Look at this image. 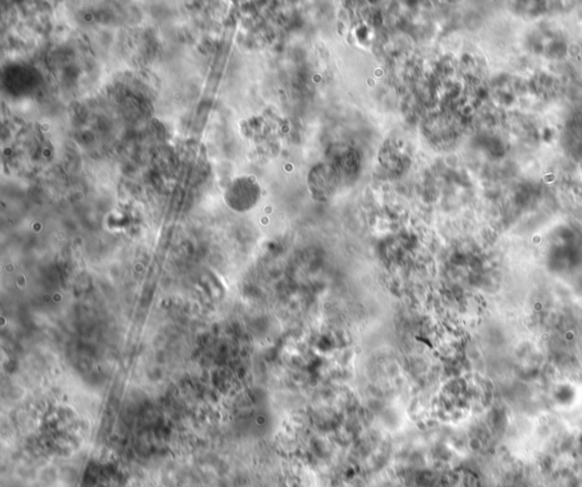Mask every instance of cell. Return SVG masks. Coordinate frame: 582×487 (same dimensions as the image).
I'll use <instances>...</instances> for the list:
<instances>
[{"instance_id":"cell-1","label":"cell","mask_w":582,"mask_h":487,"mask_svg":"<svg viewBox=\"0 0 582 487\" xmlns=\"http://www.w3.org/2000/svg\"><path fill=\"white\" fill-rule=\"evenodd\" d=\"M258 194L260 189L256 184L245 178L237 180L230 188V198L237 199L240 210H247L253 206L258 198Z\"/></svg>"}]
</instances>
